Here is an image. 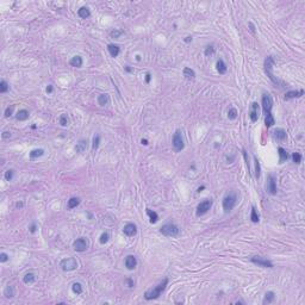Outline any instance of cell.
Returning a JSON list of instances; mask_svg holds the SVG:
<instances>
[{
  "mask_svg": "<svg viewBox=\"0 0 305 305\" xmlns=\"http://www.w3.org/2000/svg\"><path fill=\"white\" fill-rule=\"evenodd\" d=\"M167 285H168V279L164 278V280L160 282L156 287H154V288L147 291V292L144 293V298H145L147 300H153V299L159 298V297L161 296V293L164 291V288L167 287Z\"/></svg>",
  "mask_w": 305,
  "mask_h": 305,
  "instance_id": "1",
  "label": "cell"
},
{
  "mask_svg": "<svg viewBox=\"0 0 305 305\" xmlns=\"http://www.w3.org/2000/svg\"><path fill=\"white\" fill-rule=\"evenodd\" d=\"M160 233L164 235V236H167V237H175V236L179 235L180 229H179L178 225H175L173 223H167V224H164L160 228Z\"/></svg>",
  "mask_w": 305,
  "mask_h": 305,
  "instance_id": "2",
  "label": "cell"
},
{
  "mask_svg": "<svg viewBox=\"0 0 305 305\" xmlns=\"http://www.w3.org/2000/svg\"><path fill=\"white\" fill-rule=\"evenodd\" d=\"M237 202V195L235 192H230L229 194H227L223 199V209H224V212L228 213L230 212L233 209H234L235 204Z\"/></svg>",
  "mask_w": 305,
  "mask_h": 305,
  "instance_id": "3",
  "label": "cell"
},
{
  "mask_svg": "<svg viewBox=\"0 0 305 305\" xmlns=\"http://www.w3.org/2000/svg\"><path fill=\"white\" fill-rule=\"evenodd\" d=\"M60 267L65 272H71L78 268V262L74 258H66L60 261Z\"/></svg>",
  "mask_w": 305,
  "mask_h": 305,
  "instance_id": "4",
  "label": "cell"
},
{
  "mask_svg": "<svg viewBox=\"0 0 305 305\" xmlns=\"http://www.w3.org/2000/svg\"><path fill=\"white\" fill-rule=\"evenodd\" d=\"M272 107H273L272 97L268 93H265L262 95V110H263V115L265 116L272 115Z\"/></svg>",
  "mask_w": 305,
  "mask_h": 305,
  "instance_id": "5",
  "label": "cell"
},
{
  "mask_svg": "<svg viewBox=\"0 0 305 305\" xmlns=\"http://www.w3.org/2000/svg\"><path fill=\"white\" fill-rule=\"evenodd\" d=\"M172 144L175 149V151H181L185 147V143H184V138H183V135H181V131L180 130H176L174 136H173V140H172Z\"/></svg>",
  "mask_w": 305,
  "mask_h": 305,
  "instance_id": "6",
  "label": "cell"
},
{
  "mask_svg": "<svg viewBox=\"0 0 305 305\" xmlns=\"http://www.w3.org/2000/svg\"><path fill=\"white\" fill-rule=\"evenodd\" d=\"M88 241H87V238H85V237H80V238H78V240H75L74 242H73V248H74V250L75 252H79V253H82V252H86L87 249H88Z\"/></svg>",
  "mask_w": 305,
  "mask_h": 305,
  "instance_id": "7",
  "label": "cell"
},
{
  "mask_svg": "<svg viewBox=\"0 0 305 305\" xmlns=\"http://www.w3.org/2000/svg\"><path fill=\"white\" fill-rule=\"evenodd\" d=\"M273 66H274V60H273V57L272 56H268L267 59H266V61H265V71L267 73V75L269 76V79L274 82V84H279V80L278 79H275L274 78V75H273V73H272V68H273Z\"/></svg>",
  "mask_w": 305,
  "mask_h": 305,
  "instance_id": "8",
  "label": "cell"
},
{
  "mask_svg": "<svg viewBox=\"0 0 305 305\" xmlns=\"http://www.w3.org/2000/svg\"><path fill=\"white\" fill-rule=\"evenodd\" d=\"M211 206H212V200L205 199V200L200 202V203L198 204V206H197V212H195L197 216H203V214H205L206 212L211 209Z\"/></svg>",
  "mask_w": 305,
  "mask_h": 305,
  "instance_id": "9",
  "label": "cell"
},
{
  "mask_svg": "<svg viewBox=\"0 0 305 305\" xmlns=\"http://www.w3.org/2000/svg\"><path fill=\"white\" fill-rule=\"evenodd\" d=\"M252 262L255 263V265H258V266H260V267L273 268V263H272L271 261H268V260H266V259L260 258V256H254V258H252Z\"/></svg>",
  "mask_w": 305,
  "mask_h": 305,
  "instance_id": "10",
  "label": "cell"
},
{
  "mask_svg": "<svg viewBox=\"0 0 305 305\" xmlns=\"http://www.w3.org/2000/svg\"><path fill=\"white\" fill-rule=\"evenodd\" d=\"M249 117L253 123H255L259 118V104L258 103H252L250 104V109H249Z\"/></svg>",
  "mask_w": 305,
  "mask_h": 305,
  "instance_id": "11",
  "label": "cell"
},
{
  "mask_svg": "<svg viewBox=\"0 0 305 305\" xmlns=\"http://www.w3.org/2000/svg\"><path fill=\"white\" fill-rule=\"evenodd\" d=\"M123 233L126 235V236H129V237L135 236V235L137 234V227H136V224H134V223H128V224L124 227Z\"/></svg>",
  "mask_w": 305,
  "mask_h": 305,
  "instance_id": "12",
  "label": "cell"
},
{
  "mask_svg": "<svg viewBox=\"0 0 305 305\" xmlns=\"http://www.w3.org/2000/svg\"><path fill=\"white\" fill-rule=\"evenodd\" d=\"M267 189H268V192H269L272 195L277 194V181H275V178H274L273 175H269V176H268Z\"/></svg>",
  "mask_w": 305,
  "mask_h": 305,
  "instance_id": "13",
  "label": "cell"
},
{
  "mask_svg": "<svg viewBox=\"0 0 305 305\" xmlns=\"http://www.w3.org/2000/svg\"><path fill=\"white\" fill-rule=\"evenodd\" d=\"M137 266V260L134 255H128L125 258V267L129 269V271H132L135 269Z\"/></svg>",
  "mask_w": 305,
  "mask_h": 305,
  "instance_id": "14",
  "label": "cell"
},
{
  "mask_svg": "<svg viewBox=\"0 0 305 305\" xmlns=\"http://www.w3.org/2000/svg\"><path fill=\"white\" fill-rule=\"evenodd\" d=\"M303 94H304V90L290 91V92H286V94H285V99H286V100H290V99H293V98H300Z\"/></svg>",
  "mask_w": 305,
  "mask_h": 305,
  "instance_id": "15",
  "label": "cell"
},
{
  "mask_svg": "<svg viewBox=\"0 0 305 305\" xmlns=\"http://www.w3.org/2000/svg\"><path fill=\"white\" fill-rule=\"evenodd\" d=\"M78 14H79V17H80V18L86 19V18H88V17L91 16V11H90V8H88L87 6H82V7H80V8H79Z\"/></svg>",
  "mask_w": 305,
  "mask_h": 305,
  "instance_id": "16",
  "label": "cell"
},
{
  "mask_svg": "<svg viewBox=\"0 0 305 305\" xmlns=\"http://www.w3.org/2000/svg\"><path fill=\"white\" fill-rule=\"evenodd\" d=\"M69 65H71V67L80 68V67L82 66V57H81V56H79V55H76V56L71 57V61H69Z\"/></svg>",
  "mask_w": 305,
  "mask_h": 305,
  "instance_id": "17",
  "label": "cell"
},
{
  "mask_svg": "<svg viewBox=\"0 0 305 305\" xmlns=\"http://www.w3.org/2000/svg\"><path fill=\"white\" fill-rule=\"evenodd\" d=\"M109 103H110V95H109V94L103 93L98 97V104H99L100 106H105V105H107Z\"/></svg>",
  "mask_w": 305,
  "mask_h": 305,
  "instance_id": "18",
  "label": "cell"
},
{
  "mask_svg": "<svg viewBox=\"0 0 305 305\" xmlns=\"http://www.w3.org/2000/svg\"><path fill=\"white\" fill-rule=\"evenodd\" d=\"M86 149H87V141H85V140L79 141L75 145L76 153H84V151H86Z\"/></svg>",
  "mask_w": 305,
  "mask_h": 305,
  "instance_id": "19",
  "label": "cell"
},
{
  "mask_svg": "<svg viewBox=\"0 0 305 305\" xmlns=\"http://www.w3.org/2000/svg\"><path fill=\"white\" fill-rule=\"evenodd\" d=\"M107 50H109V52H110V55L112 57H117L118 55H119V50L120 49L116 44H109L107 46Z\"/></svg>",
  "mask_w": 305,
  "mask_h": 305,
  "instance_id": "20",
  "label": "cell"
},
{
  "mask_svg": "<svg viewBox=\"0 0 305 305\" xmlns=\"http://www.w3.org/2000/svg\"><path fill=\"white\" fill-rule=\"evenodd\" d=\"M216 67H217V71L219 73V74H225L227 73V65L224 63V61L223 60H218L217 61V63H216Z\"/></svg>",
  "mask_w": 305,
  "mask_h": 305,
  "instance_id": "21",
  "label": "cell"
},
{
  "mask_svg": "<svg viewBox=\"0 0 305 305\" xmlns=\"http://www.w3.org/2000/svg\"><path fill=\"white\" fill-rule=\"evenodd\" d=\"M274 137L278 140V141H284V140H286V131L284 130V129H277L275 131H274Z\"/></svg>",
  "mask_w": 305,
  "mask_h": 305,
  "instance_id": "22",
  "label": "cell"
},
{
  "mask_svg": "<svg viewBox=\"0 0 305 305\" xmlns=\"http://www.w3.org/2000/svg\"><path fill=\"white\" fill-rule=\"evenodd\" d=\"M275 299V293L273 292V291H268L266 294H265V299H263V304H269V303H272L273 300Z\"/></svg>",
  "mask_w": 305,
  "mask_h": 305,
  "instance_id": "23",
  "label": "cell"
},
{
  "mask_svg": "<svg viewBox=\"0 0 305 305\" xmlns=\"http://www.w3.org/2000/svg\"><path fill=\"white\" fill-rule=\"evenodd\" d=\"M16 118H17L18 120H21V122L26 120V119L29 118V111H26V110H19V111L17 112V115H16Z\"/></svg>",
  "mask_w": 305,
  "mask_h": 305,
  "instance_id": "24",
  "label": "cell"
},
{
  "mask_svg": "<svg viewBox=\"0 0 305 305\" xmlns=\"http://www.w3.org/2000/svg\"><path fill=\"white\" fill-rule=\"evenodd\" d=\"M278 151H279V164H284L287 159H288V154L286 153V150L285 149H282V148H278Z\"/></svg>",
  "mask_w": 305,
  "mask_h": 305,
  "instance_id": "25",
  "label": "cell"
},
{
  "mask_svg": "<svg viewBox=\"0 0 305 305\" xmlns=\"http://www.w3.org/2000/svg\"><path fill=\"white\" fill-rule=\"evenodd\" d=\"M44 154V150L43 149H33V150H31L30 151V159H37V157H40V156H42Z\"/></svg>",
  "mask_w": 305,
  "mask_h": 305,
  "instance_id": "26",
  "label": "cell"
},
{
  "mask_svg": "<svg viewBox=\"0 0 305 305\" xmlns=\"http://www.w3.org/2000/svg\"><path fill=\"white\" fill-rule=\"evenodd\" d=\"M35 280H36V275L33 273H26L23 278L24 284H32L35 282Z\"/></svg>",
  "mask_w": 305,
  "mask_h": 305,
  "instance_id": "27",
  "label": "cell"
},
{
  "mask_svg": "<svg viewBox=\"0 0 305 305\" xmlns=\"http://www.w3.org/2000/svg\"><path fill=\"white\" fill-rule=\"evenodd\" d=\"M184 76H185L186 79H188V80H192V79H194V76H195V73H194L193 69L186 67V68H184Z\"/></svg>",
  "mask_w": 305,
  "mask_h": 305,
  "instance_id": "28",
  "label": "cell"
},
{
  "mask_svg": "<svg viewBox=\"0 0 305 305\" xmlns=\"http://www.w3.org/2000/svg\"><path fill=\"white\" fill-rule=\"evenodd\" d=\"M265 124L267 128H271L275 124V119L273 117V115H268V116H265Z\"/></svg>",
  "mask_w": 305,
  "mask_h": 305,
  "instance_id": "29",
  "label": "cell"
},
{
  "mask_svg": "<svg viewBox=\"0 0 305 305\" xmlns=\"http://www.w3.org/2000/svg\"><path fill=\"white\" fill-rule=\"evenodd\" d=\"M147 213H148V216H149V218H150V223H156L157 222V219H159V216H157V213L155 211H151V210H149V209H147Z\"/></svg>",
  "mask_w": 305,
  "mask_h": 305,
  "instance_id": "30",
  "label": "cell"
},
{
  "mask_svg": "<svg viewBox=\"0 0 305 305\" xmlns=\"http://www.w3.org/2000/svg\"><path fill=\"white\" fill-rule=\"evenodd\" d=\"M4 294H5L6 298H12V297H14V288H13V286H10V285H8V286L5 288Z\"/></svg>",
  "mask_w": 305,
  "mask_h": 305,
  "instance_id": "31",
  "label": "cell"
},
{
  "mask_svg": "<svg viewBox=\"0 0 305 305\" xmlns=\"http://www.w3.org/2000/svg\"><path fill=\"white\" fill-rule=\"evenodd\" d=\"M79 204H80V199L76 198V197H73V198H71V199L68 200V208H69V209L76 208Z\"/></svg>",
  "mask_w": 305,
  "mask_h": 305,
  "instance_id": "32",
  "label": "cell"
},
{
  "mask_svg": "<svg viewBox=\"0 0 305 305\" xmlns=\"http://www.w3.org/2000/svg\"><path fill=\"white\" fill-rule=\"evenodd\" d=\"M71 290H73L74 293L81 294V293H82V285H81L80 282H74L73 286H71Z\"/></svg>",
  "mask_w": 305,
  "mask_h": 305,
  "instance_id": "33",
  "label": "cell"
},
{
  "mask_svg": "<svg viewBox=\"0 0 305 305\" xmlns=\"http://www.w3.org/2000/svg\"><path fill=\"white\" fill-rule=\"evenodd\" d=\"M8 88H10L8 84L5 80H1V82H0V93H6L8 91Z\"/></svg>",
  "mask_w": 305,
  "mask_h": 305,
  "instance_id": "34",
  "label": "cell"
},
{
  "mask_svg": "<svg viewBox=\"0 0 305 305\" xmlns=\"http://www.w3.org/2000/svg\"><path fill=\"white\" fill-rule=\"evenodd\" d=\"M237 115H238V112H237V110H236L235 107L229 109V111H228V118H229V119H236V118H237Z\"/></svg>",
  "mask_w": 305,
  "mask_h": 305,
  "instance_id": "35",
  "label": "cell"
},
{
  "mask_svg": "<svg viewBox=\"0 0 305 305\" xmlns=\"http://www.w3.org/2000/svg\"><path fill=\"white\" fill-rule=\"evenodd\" d=\"M60 124L62 125V126H68L69 125V118L67 115H62L61 117H60Z\"/></svg>",
  "mask_w": 305,
  "mask_h": 305,
  "instance_id": "36",
  "label": "cell"
},
{
  "mask_svg": "<svg viewBox=\"0 0 305 305\" xmlns=\"http://www.w3.org/2000/svg\"><path fill=\"white\" fill-rule=\"evenodd\" d=\"M250 219L254 222V223H258L259 222V213L256 211V209L253 206L252 208V214H250Z\"/></svg>",
  "mask_w": 305,
  "mask_h": 305,
  "instance_id": "37",
  "label": "cell"
},
{
  "mask_svg": "<svg viewBox=\"0 0 305 305\" xmlns=\"http://www.w3.org/2000/svg\"><path fill=\"white\" fill-rule=\"evenodd\" d=\"M292 160H293L294 164H299L302 162V155H300L299 153H293V154H292Z\"/></svg>",
  "mask_w": 305,
  "mask_h": 305,
  "instance_id": "38",
  "label": "cell"
},
{
  "mask_svg": "<svg viewBox=\"0 0 305 305\" xmlns=\"http://www.w3.org/2000/svg\"><path fill=\"white\" fill-rule=\"evenodd\" d=\"M122 35H123V31H122V30H117V29H115V30H112V31L110 32V36H111L112 38H119Z\"/></svg>",
  "mask_w": 305,
  "mask_h": 305,
  "instance_id": "39",
  "label": "cell"
},
{
  "mask_svg": "<svg viewBox=\"0 0 305 305\" xmlns=\"http://www.w3.org/2000/svg\"><path fill=\"white\" fill-rule=\"evenodd\" d=\"M109 238H110V235L107 234V233H103V234L100 235V240H99V242H100L101 244H105V243L109 241Z\"/></svg>",
  "mask_w": 305,
  "mask_h": 305,
  "instance_id": "40",
  "label": "cell"
},
{
  "mask_svg": "<svg viewBox=\"0 0 305 305\" xmlns=\"http://www.w3.org/2000/svg\"><path fill=\"white\" fill-rule=\"evenodd\" d=\"M254 161H255V176L256 178H260V162H259L258 157H254Z\"/></svg>",
  "mask_w": 305,
  "mask_h": 305,
  "instance_id": "41",
  "label": "cell"
},
{
  "mask_svg": "<svg viewBox=\"0 0 305 305\" xmlns=\"http://www.w3.org/2000/svg\"><path fill=\"white\" fill-rule=\"evenodd\" d=\"M13 110H14V105H11V106L6 107V110H5V117H11L12 113H13Z\"/></svg>",
  "mask_w": 305,
  "mask_h": 305,
  "instance_id": "42",
  "label": "cell"
},
{
  "mask_svg": "<svg viewBox=\"0 0 305 305\" xmlns=\"http://www.w3.org/2000/svg\"><path fill=\"white\" fill-rule=\"evenodd\" d=\"M12 178H13V170H12V169L6 170V172H5V180H6V181H11Z\"/></svg>",
  "mask_w": 305,
  "mask_h": 305,
  "instance_id": "43",
  "label": "cell"
},
{
  "mask_svg": "<svg viewBox=\"0 0 305 305\" xmlns=\"http://www.w3.org/2000/svg\"><path fill=\"white\" fill-rule=\"evenodd\" d=\"M99 142H100V136H99V135L94 136V138H93V144H92V148H93V150H95V149H98V147H99Z\"/></svg>",
  "mask_w": 305,
  "mask_h": 305,
  "instance_id": "44",
  "label": "cell"
},
{
  "mask_svg": "<svg viewBox=\"0 0 305 305\" xmlns=\"http://www.w3.org/2000/svg\"><path fill=\"white\" fill-rule=\"evenodd\" d=\"M204 54H205V56H210V55H213V54H214V48L212 47V46H209V47H206L205 51H204Z\"/></svg>",
  "mask_w": 305,
  "mask_h": 305,
  "instance_id": "45",
  "label": "cell"
},
{
  "mask_svg": "<svg viewBox=\"0 0 305 305\" xmlns=\"http://www.w3.org/2000/svg\"><path fill=\"white\" fill-rule=\"evenodd\" d=\"M8 260V255L6 253H1L0 254V262H6Z\"/></svg>",
  "mask_w": 305,
  "mask_h": 305,
  "instance_id": "46",
  "label": "cell"
},
{
  "mask_svg": "<svg viewBox=\"0 0 305 305\" xmlns=\"http://www.w3.org/2000/svg\"><path fill=\"white\" fill-rule=\"evenodd\" d=\"M2 138H10L11 137V132H8V131H5V132H2Z\"/></svg>",
  "mask_w": 305,
  "mask_h": 305,
  "instance_id": "47",
  "label": "cell"
},
{
  "mask_svg": "<svg viewBox=\"0 0 305 305\" xmlns=\"http://www.w3.org/2000/svg\"><path fill=\"white\" fill-rule=\"evenodd\" d=\"M30 231H31L32 234H33V233L36 231V224H35V223H33V224H32V225L30 227Z\"/></svg>",
  "mask_w": 305,
  "mask_h": 305,
  "instance_id": "48",
  "label": "cell"
},
{
  "mask_svg": "<svg viewBox=\"0 0 305 305\" xmlns=\"http://www.w3.org/2000/svg\"><path fill=\"white\" fill-rule=\"evenodd\" d=\"M149 81H150V73H147V75H145V82L149 84Z\"/></svg>",
  "mask_w": 305,
  "mask_h": 305,
  "instance_id": "49",
  "label": "cell"
},
{
  "mask_svg": "<svg viewBox=\"0 0 305 305\" xmlns=\"http://www.w3.org/2000/svg\"><path fill=\"white\" fill-rule=\"evenodd\" d=\"M128 284H129V287H134V281L131 279H128Z\"/></svg>",
  "mask_w": 305,
  "mask_h": 305,
  "instance_id": "50",
  "label": "cell"
},
{
  "mask_svg": "<svg viewBox=\"0 0 305 305\" xmlns=\"http://www.w3.org/2000/svg\"><path fill=\"white\" fill-rule=\"evenodd\" d=\"M47 92L48 93H51V92H52V86H51V85L47 87Z\"/></svg>",
  "mask_w": 305,
  "mask_h": 305,
  "instance_id": "51",
  "label": "cell"
},
{
  "mask_svg": "<svg viewBox=\"0 0 305 305\" xmlns=\"http://www.w3.org/2000/svg\"><path fill=\"white\" fill-rule=\"evenodd\" d=\"M16 206H17V208H22V206H23V203H17Z\"/></svg>",
  "mask_w": 305,
  "mask_h": 305,
  "instance_id": "52",
  "label": "cell"
},
{
  "mask_svg": "<svg viewBox=\"0 0 305 305\" xmlns=\"http://www.w3.org/2000/svg\"><path fill=\"white\" fill-rule=\"evenodd\" d=\"M142 144H144V145H147V144H148V141H147V140H142Z\"/></svg>",
  "mask_w": 305,
  "mask_h": 305,
  "instance_id": "53",
  "label": "cell"
},
{
  "mask_svg": "<svg viewBox=\"0 0 305 305\" xmlns=\"http://www.w3.org/2000/svg\"><path fill=\"white\" fill-rule=\"evenodd\" d=\"M189 41H192V37H186V40H185V42H189Z\"/></svg>",
  "mask_w": 305,
  "mask_h": 305,
  "instance_id": "54",
  "label": "cell"
}]
</instances>
